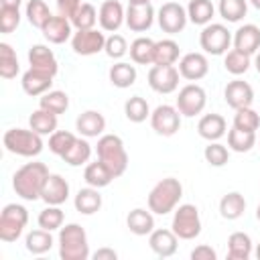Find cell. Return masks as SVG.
Returning <instances> with one entry per match:
<instances>
[{
	"instance_id": "11a10c76",
	"label": "cell",
	"mask_w": 260,
	"mask_h": 260,
	"mask_svg": "<svg viewBox=\"0 0 260 260\" xmlns=\"http://www.w3.org/2000/svg\"><path fill=\"white\" fill-rule=\"evenodd\" d=\"M93 258H95V260H116L118 254H116V250H112V248H100V250L93 254Z\"/></svg>"
},
{
	"instance_id": "f5cc1de1",
	"label": "cell",
	"mask_w": 260,
	"mask_h": 260,
	"mask_svg": "<svg viewBox=\"0 0 260 260\" xmlns=\"http://www.w3.org/2000/svg\"><path fill=\"white\" fill-rule=\"evenodd\" d=\"M81 4H83V0H57V10H59L61 16L71 18Z\"/></svg>"
},
{
	"instance_id": "4316f807",
	"label": "cell",
	"mask_w": 260,
	"mask_h": 260,
	"mask_svg": "<svg viewBox=\"0 0 260 260\" xmlns=\"http://www.w3.org/2000/svg\"><path fill=\"white\" fill-rule=\"evenodd\" d=\"M126 225L134 236H148L154 230V215L150 209H142L136 207L128 213L126 217Z\"/></svg>"
},
{
	"instance_id": "603a6c76",
	"label": "cell",
	"mask_w": 260,
	"mask_h": 260,
	"mask_svg": "<svg viewBox=\"0 0 260 260\" xmlns=\"http://www.w3.org/2000/svg\"><path fill=\"white\" fill-rule=\"evenodd\" d=\"M177 242H179V238L173 230H152L148 234V246L160 258L173 256L177 252Z\"/></svg>"
},
{
	"instance_id": "bcb514c9",
	"label": "cell",
	"mask_w": 260,
	"mask_h": 260,
	"mask_svg": "<svg viewBox=\"0 0 260 260\" xmlns=\"http://www.w3.org/2000/svg\"><path fill=\"white\" fill-rule=\"evenodd\" d=\"M51 16H53V14H51L49 6L45 4V0H28V2H26V18H28V22H30L32 26L43 28L45 22H47Z\"/></svg>"
},
{
	"instance_id": "ba28073f",
	"label": "cell",
	"mask_w": 260,
	"mask_h": 260,
	"mask_svg": "<svg viewBox=\"0 0 260 260\" xmlns=\"http://www.w3.org/2000/svg\"><path fill=\"white\" fill-rule=\"evenodd\" d=\"M232 32L221 22H209L199 32V45L207 55H223L232 45Z\"/></svg>"
},
{
	"instance_id": "ee69618b",
	"label": "cell",
	"mask_w": 260,
	"mask_h": 260,
	"mask_svg": "<svg viewBox=\"0 0 260 260\" xmlns=\"http://www.w3.org/2000/svg\"><path fill=\"white\" fill-rule=\"evenodd\" d=\"M63 219H65V213L59 205H47L39 217H37V223L39 228L43 230H49V232H55V230H61L63 228Z\"/></svg>"
},
{
	"instance_id": "f907efd6",
	"label": "cell",
	"mask_w": 260,
	"mask_h": 260,
	"mask_svg": "<svg viewBox=\"0 0 260 260\" xmlns=\"http://www.w3.org/2000/svg\"><path fill=\"white\" fill-rule=\"evenodd\" d=\"M20 24V10L10 6H0V32L10 35Z\"/></svg>"
},
{
	"instance_id": "d590c367",
	"label": "cell",
	"mask_w": 260,
	"mask_h": 260,
	"mask_svg": "<svg viewBox=\"0 0 260 260\" xmlns=\"http://www.w3.org/2000/svg\"><path fill=\"white\" fill-rule=\"evenodd\" d=\"M179 55H181L179 43H175L173 39L156 41V45H154V65H175L179 61Z\"/></svg>"
},
{
	"instance_id": "2e32d148",
	"label": "cell",
	"mask_w": 260,
	"mask_h": 260,
	"mask_svg": "<svg viewBox=\"0 0 260 260\" xmlns=\"http://www.w3.org/2000/svg\"><path fill=\"white\" fill-rule=\"evenodd\" d=\"M179 73L183 79L199 81L209 73V61L203 53H187L179 59Z\"/></svg>"
},
{
	"instance_id": "680465c9",
	"label": "cell",
	"mask_w": 260,
	"mask_h": 260,
	"mask_svg": "<svg viewBox=\"0 0 260 260\" xmlns=\"http://www.w3.org/2000/svg\"><path fill=\"white\" fill-rule=\"evenodd\" d=\"M128 4H150V0H128Z\"/></svg>"
},
{
	"instance_id": "f546056e",
	"label": "cell",
	"mask_w": 260,
	"mask_h": 260,
	"mask_svg": "<svg viewBox=\"0 0 260 260\" xmlns=\"http://www.w3.org/2000/svg\"><path fill=\"white\" fill-rule=\"evenodd\" d=\"M83 179L89 187H95V189H102V187H108L116 177L112 175V171L98 158L95 162H89L83 171Z\"/></svg>"
},
{
	"instance_id": "3957f363",
	"label": "cell",
	"mask_w": 260,
	"mask_h": 260,
	"mask_svg": "<svg viewBox=\"0 0 260 260\" xmlns=\"http://www.w3.org/2000/svg\"><path fill=\"white\" fill-rule=\"evenodd\" d=\"M98 158L112 171V175L118 179L128 169V152L120 136L116 134H102L98 138Z\"/></svg>"
},
{
	"instance_id": "5b68a950",
	"label": "cell",
	"mask_w": 260,
	"mask_h": 260,
	"mask_svg": "<svg viewBox=\"0 0 260 260\" xmlns=\"http://www.w3.org/2000/svg\"><path fill=\"white\" fill-rule=\"evenodd\" d=\"M59 256L61 260H87L89 258L87 234L79 223H67L59 230Z\"/></svg>"
},
{
	"instance_id": "ab89813d",
	"label": "cell",
	"mask_w": 260,
	"mask_h": 260,
	"mask_svg": "<svg viewBox=\"0 0 260 260\" xmlns=\"http://www.w3.org/2000/svg\"><path fill=\"white\" fill-rule=\"evenodd\" d=\"M89 156H91V144L87 142V138L83 136V138H77L75 142H73V146L61 156L69 167H81V165H85L87 160H89Z\"/></svg>"
},
{
	"instance_id": "7402d4cb",
	"label": "cell",
	"mask_w": 260,
	"mask_h": 260,
	"mask_svg": "<svg viewBox=\"0 0 260 260\" xmlns=\"http://www.w3.org/2000/svg\"><path fill=\"white\" fill-rule=\"evenodd\" d=\"M232 43H234V49H238V51H242L246 55H254L260 49V28L256 24H252V22L242 24L234 32Z\"/></svg>"
},
{
	"instance_id": "484cf974",
	"label": "cell",
	"mask_w": 260,
	"mask_h": 260,
	"mask_svg": "<svg viewBox=\"0 0 260 260\" xmlns=\"http://www.w3.org/2000/svg\"><path fill=\"white\" fill-rule=\"evenodd\" d=\"M73 205L75 209L81 213V215H93L102 209V195H100V189L95 187H83L77 191L75 199H73Z\"/></svg>"
},
{
	"instance_id": "74e56055",
	"label": "cell",
	"mask_w": 260,
	"mask_h": 260,
	"mask_svg": "<svg viewBox=\"0 0 260 260\" xmlns=\"http://www.w3.org/2000/svg\"><path fill=\"white\" fill-rule=\"evenodd\" d=\"M39 108H43V110H47L51 114H57V116L65 114L67 108H69V95L65 91H61V89H51V91L41 95Z\"/></svg>"
},
{
	"instance_id": "c3c4849f",
	"label": "cell",
	"mask_w": 260,
	"mask_h": 260,
	"mask_svg": "<svg viewBox=\"0 0 260 260\" xmlns=\"http://www.w3.org/2000/svg\"><path fill=\"white\" fill-rule=\"evenodd\" d=\"M234 126L240 130H250L256 132L260 128V116L258 112H254L252 108H240L234 114Z\"/></svg>"
},
{
	"instance_id": "cb8c5ba5",
	"label": "cell",
	"mask_w": 260,
	"mask_h": 260,
	"mask_svg": "<svg viewBox=\"0 0 260 260\" xmlns=\"http://www.w3.org/2000/svg\"><path fill=\"white\" fill-rule=\"evenodd\" d=\"M20 85H22V91L30 98H37V95H43L47 91H51V85H53V77L43 73V71H37V69H28L22 73V79H20Z\"/></svg>"
},
{
	"instance_id": "f35d334b",
	"label": "cell",
	"mask_w": 260,
	"mask_h": 260,
	"mask_svg": "<svg viewBox=\"0 0 260 260\" xmlns=\"http://www.w3.org/2000/svg\"><path fill=\"white\" fill-rule=\"evenodd\" d=\"M254 144H256V132L240 130L236 126L228 132V148L234 152H248L254 148Z\"/></svg>"
},
{
	"instance_id": "7dc6e473",
	"label": "cell",
	"mask_w": 260,
	"mask_h": 260,
	"mask_svg": "<svg viewBox=\"0 0 260 260\" xmlns=\"http://www.w3.org/2000/svg\"><path fill=\"white\" fill-rule=\"evenodd\" d=\"M77 140V136L69 130H55L51 136H49V150L57 156H63L71 146L73 142Z\"/></svg>"
},
{
	"instance_id": "8992f818",
	"label": "cell",
	"mask_w": 260,
	"mask_h": 260,
	"mask_svg": "<svg viewBox=\"0 0 260 260\" xmlns=\"http://www.w3.org/2000/svg\"><path fill=\"white\" fill-rule=\"evenodd\" d=\"M26 223H28V211L24 205H18V203L4 205L0 213V240L16 242L22 236Z\"/></svg>"
},
{
	"instance_id": "7a4b0ae2",
	"label": "cell",
	"mask_w": 260,
	"mask_h": 260,
	"mask_svg": "<svg viewBox=\"0 0 260 260\" xmlns=\"http://www.w3.org/2000/svg\"><path fill=\"white\" fill-rule=\"evenodd\" d=\"M183 197V185L175 177L160 179L148 193V209L156 215H167L177 209Z\"/></svg>"
},
{
	"instance_id": "52a82bcc",
	"label": "cell",
	"mask_w": 260,
	"mask_h": 260,
	"mask_svg": "<svg viewBox=\"0 0 260 260\" xmlns=\"http://www.w3.org/2000/svg\"><path fill=\"white\" fill-rule=\"evenodd\" d=\"M171 230L177 234L179 240H195L201 234V215L193 203L177 205L173 213Z\"/></svg>"
},
{
	"instance_id": "60d3db41",
	"label": "cell",
	"mask_w": 260,
	"mask_h": 260,
	"mask_svg": "<svg viewBox=\"0 0 260 260\" xmlns=\"http://www.w3.org/2000/svg\"><path fill=\"white\" fill-rule=\"evenodd\" d=\"M69 20H71L73 28H77V30L95 28V22H98V10H95V6H93V4L83 2V4L75 10V14H73Z\"/></svg>"
},
{
	"instance_id": "4fadbf2b",
	"label": "cell",
	"mask_w": 260,
	"mask_h": 260,
	"mask_svg": "<svg viewBox=\"0 0 260 260\" xmlns=\"http://www.w3.org/2000/svg\"><path fill=\"white\" fill-rule=\"evenodd\" d=\"M179 69L175 65H152L148 71V85L156 93H173L179 87Z\"/></svg>"
},
{
	"instance_id": "44dd1931",
	"label": "cell",
	"mask_w": 260,
	"mask_h": 260,
	"mask_svg": "<svg viewBox=\"0 0 260 260\" xmlns=\"http://www.w3.org/2000/svg\"><path fill=\"white\" fill-rule=\"evenodd\" d=\"M75 130L85 138H100L106 130V118L98 110H87L77 116Z\"/></svg>"
},
{
	"instance_id": "816d5d0a",
	"label": "cell",
	"mask_w": 260,
	"mask_h": 260,
	"mask_svg": "<svg viewBox=\"0 0 260 260\" xmlns=\"http://www.w3.org/2000/svg\"><path fill=\"white\" fill-rule=\"evenodd\" d=\"M104 53H106L110 59H122V57L128 53V43H126V39H124L122 35L112 32V35L106 39Z\"/></svg>"
},
{
	"instance_id": "681fc988",
	"label": "cell",
	"mask_w": 260,
	"mask_h": 260,
	"mask_svg": "<svg viewBox=\"0 0 260 260\" xmlns=\"http://www.w3.org/2000/svg\"><path fill=\"white\" fill-rule=\"evenodd\" d=\"M203 156H205V160H207L211 167H223V165L230 160V150H228L223 144H219L217 140H213V142H209V144L205 146Z\"/></svg>"
},
{
	"instance_id": "d6a6232c",
	"label": "cell",
	"mask_w": 260,
	"mask_h": 260,
	"mask_svg": "<svg viewBox=\"0 0 260 260\" xmlns=\"http://www.w3.org/2000/svg\"><path fill=\"white\" fill-rule=\"evenodd\" d=\"M215 14V6L211 0H189V6H187V16L193 24H199V26H205L211 22Z\"/></svg>"
},
{
	"instance_id": "db71d44e",
	"label": "cell",
	"mask_w": 260,
	"mask_h": 260,
	"mask_svg": "<svg viewBox=\"0 0 260 260\" xmlns=\"http://www.w3.org/2000/svg\"><path fill=\"white\" fill-rule=\"evenodd\" d=\"M191 258H193V260H215L217 254H215V250H213L211 246L201 244V246H197V248L191 252Z\"/></svg>"
},
{
	"instance_id": "e0dca14e",
	"label": "cell",
	"mask_w": 260,
	"mask_h": 260,
	"mask_svg": "<svg viewBox=\"0 0 260 260\" xmlns=\"http://www.w3.org/2000/svg\"><path fill=\"white\" fill-rule=\"evenodd\" d=\"M28 65H30V69L43 71V73H47L51 77H55L57 71H59L57 57L47 45H32L28 49Z\"/></svg>"
},
{
	"instance_id": "83f0119b",
	"label": "cell",
	"mask_w": 260,
	"mask_h": 260,
	"mask_svg": "<svg viewBox=\"0 0 260 260\" xmlns=\"http://www.w3.org/2000/svg\"><path fill=\"white\" fill-rule=\"evenodd\" d=\"M154 45H156V41H152L148 37L134 39L128 47L130 59L136 65H154Z\"/></svg>"
},
{
	"instance_id": "ffe728a7",
	"label": "cell",
	"mask_w": 260,
	"mask_h": 260,
	"mask_svg": "<svg viewBox=\"0 0 260 260\" xmlns=\"http://www.w3.org/2000/svg\"><path fill=\"white\" fill-rule=\"evenodd\" d=\"M41 199L47 205H61L69 199V183L61 175H49L45 181V187L41 191Z\"/></svg>"
},
{
	"instance_id": "30bf717a",
	"label": "cell",
	"mask_w": 260,
	"mask_h": 260,
	"mask_svg": "<svg viewBox=\"0 0 260 260\" xmlns=\"http://www.w3.org/2000/svg\"><path fill=\"white\" fill-rule=\"evenodd\" d=\"M150 126L160 136H173L181 128V112L177 110V106H156L150 112Z\"/></svg>"
},
{
	"instance_id": "b9f144b4",
	"label": "cell",
	"mask_w": 260,
	"mask_h": 260,
	"mask_svg": "<svg viewBox=\"0 0 260 260\" xmlns=\"http://www.w3.org/2000/svg\"><path fill=\"white\" fill-rule=\"evenodd\" d=\"M124 114H126V118H128L130 122L140 124V122H144L146 118H150L148 102H146L144 98H140V95H132V98H128L126 104H124Z\"/></svg>"
},
{
	"instance_id": "4dcf8cb0",
	"label": "cell",
	"mask_w": 260,
	"mask_h": 260,
	"mask_svg": "<svg viewBox=\"0 0 260 260\" xmlns=\"http://www.w3.org/2000/svg\"><path fill=\"white\" fill-rule=\"evenodd\" d=\"M108 75H110L112 85H116V87H120V89H126V87H130V85H134V83H136V77H138L136 67L130 65V63H126V61L114 63V65L110 67V73H108Z\"/></svg>"
},
{
	"instance_id": "9a60e30c",
	"label": "cell",
	"mask_w": 260,
	"mask_h": 260,
	"mask_svg": "<svg viewBox=\"0 0 260 260\" xmlns=\"http://www.w3.org/2000/svg\"><path fill=\"white\" fill-rule=\"evenodd\" d=\"M98 20H100L102 30L116 32L126 22V10L118 0H106V2H102L100 10H98Z\"/></svg>"
},
{
	"instance_id": "6da1fadb",
	"label": "cell",
	"mask_w": 260,
	"mask_h": 260,
	"mask_svg": "<svg viewBox=\"0 0 260 260\" xmlns=\"http://www.w3.org/2000/svg\"><path fill=\"white\" fill-rule=\"evenodd\" d=\"M49 167L45 162L32 160L22 165L14 177H12V187L16 191V195L24 201H37L41 199V191L45 187V181L49 177Z\"/></svg>"
},
{
	"instance_id": "9f6ffc18",
	"label": "cell",
	"mask_w": 260,
	"mask_h": 260,
	"mask_svg": "<svg viewBox=\"0 0 260 260\" xmlns=\"http://www.w3.org/2000/svg\"><path fill=\"white\" fill-rule=\"evenodd\" d=\"M22 0H0V6H10V8H20Z\"/></svg>"
},
{
	"instance_id": "8d00e7d4",
	"label": "cell",
	"mask_w": 260,
	"mask_h": 260,
	"mask_svg": "<svg viewBox=\"0 0 260 260\" xmlns=\"http://www.w3.org/2000/svg\"><path fill=\"white\" fill-rule=\"evenodd\" d=\"M20 71L16 51L8 43H0V77L2 79H14Z\"/></svg>"
},
{
	"instance_id": "8fae6325",
	"label": "cell",
	"mask_w": 260,
	"mask_h": 260,
	"mask_svg": "<svg viewBox=\"0 0 260 260\" xmlns=\"http://www.w3.org/2000/svg\"><path fill=\"white\" fill-rule=\"evenodd\" d=\"M156 20L162 32L177 35L187 26V20H189L187 8H183L179 2H165L156 12Z\"/></svg>"
},
{
	"instance_id": "277c9868",
	"label": "cell",
	"mask_w": 260,
	"mask_h": 260,
	"mask_svg": "<svg viewBox=\"0 0 260 260\" xmlns=\"http://www.w3.org/2000/svg\"><path fill=\"white\" fill-rule=\"evenodd\" d=\"M4 148L10 152V154H16V156H26V158H32V156H39L43 152V136L37 134L32 128H10L4 132Z\"/></svg>"
},
{
	"instance_id": "6f0895ef",
	"label": "cell",
	"mask_w": 260,
	"mask_h": 260,
	"mask_svg": "<svg viewBox=\"0 0 260 260\" xmlns=\"http://www.w3.org/2000/svg\"><path fill=\"white\" fill-rule=\"evenodd\" d=\"M254 67H256V71L260 73V53H256V59H254Z\"/></svg>"
},
{
	"instance_id": "94428289",
	"label": "cell",
	"mask_w": 260,
	"mask_h": 260,
	"mask_svg": "<svg viewBox=\"0 0 260 260\" xmlns=\"http://www.w3.org/2000/svg\"><path fill=\"white\" fill-rule=\"evenodd\" d=\"M254 254H256V258H258V260H260V244H258V246H256V252H254Z\"/></svg>"
},
{
	"instance_id": "836d02e7",
	"label": "cell",
	"mask_w": 260,
	"mask_h": 260,
	"mask_svg": "<svg viewBox=\"0 0 260 260\" xmlns=\"http://www.w3.org/2000/svg\"><path fill=\"white\" fill-rule=\"evenodd\" d=\"M28 126H30L37 134H41V136H51V134L57 130V114H51V112L39 108V110H35V112L30 114Z\"/></svg>"
},
{
	"instance_id": "ac0fdd59",
	"label": "cell",
	"mask_w": 260,
	"mask_h": 260,
	"mask_svg": "<svg viewBox=\"0 0 260 260\" xmlns=\"http://www.w3.org/2000/svg\"><path fill=\"white\" fill-rule=\"evenodd\" d=\"M154 22L152 4H128L126 8V26L132 32H144Z\"/></svg>"
},
{
	"instance_id": "91938a15",
	"label": "cell",
	"mask_w": 260,
	"mask_h": 260,
	"mask_svg": "<svg viewBox=\"0 0 260 260\" xmlns=\"http://www.w3.org/2000/svg\"><path fill=\"white\" fill-rule=\"evenodd\" d=\"M250 4H252L256 10H260V0H250Z\"/></svg>"
},
{
	"instance_id": "f1b7e54d",
	"label": "cell",
	"mask_w": 260,
	"mask_h": 260,
	"mask_svg": "<svg viewBox=\"0 0 260 260\" xmlns=\"http://www.w3.org/2000/svg\"><path fill=\"white\" fill-rule=\"evenodd\" d=\"M246 211V199L238 191H230L219 199V215L223 219H240Z\"/></svg>"
},
{
	"instance_id": "7c38bea8",
	"label": "cell",
	"mask_w": 260,
	"mask_h": 260,
	"mask_svg": "<svg viewBox=\"0 0 260 260\" xmlns=\"http://www.w3.org/2000/svg\"><path fill=\"white\" fill-rule=\"evenodd\" d=\"M106 35L98 28H87V30H77L73 32L71 37V49L75 55H81V57H89V55H95L100 51H104L106 47Z\"/></svg>"
},
{
	"instance_id": "1f68e13d",
	"label": "cell",
	"mask_w": 260,
	"mask_h": 260,
	"mask_svg": "<svg viewBox=\"0 0 260 260\" xmlns=\"http://www.w3.org/2000/svg\"><path fill=\"white\" fill-rule=\"evenodd\" d=\"M252 256V240L244 232H234L228 238V258L230 260H248Z\"/></svg>"
},
{
	"instance_id": "d4e9b609",
	"label": "cell",
	"mask_w": 260,
	"mask_h": 260,
	"mask_svg": "<svg viewBox=\"0 0 260 260\" xmlns=\"http://www.w3.org/2000/svg\"><path fill=\"white\" fill-rule=\"evenodd\" d=\"M225 130H228L225 118H223L221 114H215V112L201 116V120H199V124H197L199 136L205 138V140H209V142L219 140L221 136H225Z\"/></svg>"
},
{
	"instance_id": "d6986e66",
	"label": "cell",
	"mask_w": 260,
	"mask_h": 260,
	"mask_svg": "<svg viewBox=\"0 0 260 260\" xmlns=\"http://www.w3.org/2000/svg\"><path fill=\"white\" fill-rule=\"evenodd\" d=\"M41 32H43V37L49 41V43H53V45H61V43H65V41H69L73 35V24H71V20L67 18V16H61V14H53L47 22H45V26L41 28Z\"/></svg>"
},
{
	"instance_id": "e575fe53",
	"label": "cell",
	"mask_w": 260,
	"mask_h": 260,
	"mask_svg": "<svg viewBox=\"0 0 260 260\" xmlns=\"http://www.w3.org/2000/svg\"><path fill=\"white\" fill-rule=\"evenodd\" d=\"M24 248L35 254V256H41L45 252H49L53 248V236L49 230H32L26 234V240H24Z\"/></svg>"
},
{
	"instance_id": "5bb4252c",
	"label": "cell",
	"mask_w": 260,
	"mask_h": 260,
	"mask_svg": "<svg viewBox=\"0 0 260 260\" xmlns=\"http://www.w3.org/2000/svg\"><path fill=\"white\" fill-rule=\"evenodd\" d=\"M223 100L230 108L240 110V108H250L254 102V89L248 81L244 79H234L225 85L223 89Z\"/></svg>"
},
{
	"instance_id": "f6af8a7d",
	"label": "cell",
	"mask_w": 260,
	"mask_h": 260,
	"mask_svg": "<svg viewBox=\"0 0 260 260\" xmlns=\"http://www.w3.org/2000/svg\"><path fill=\"white\" fill-rule=\"evenodd\" d=\"M223 67L228 73L232 75H242L250 69V55L238 51V49H232L225 53V59H223Z\"/></svg>"
},
{
	"instance_id": "7bdbcfd3",
	"label": "cell",
	"mask_w": 260,
	"mask_h": 260,
	"mask_svg": "<svg viewBox=\"0 0 260 260\" xmlns=\"http://www.w3.org/2000/svg\"><path fill=\"white\" fill-rule=\"evenodd\" d=\"M219 16L228 22H240L248 12V0H219Z\"/></svg>"
},
{
	"instance_id": "6125c7cd",
	"label": "cell",
	"mask_w": 260,
	"mask_h": 260,
	"mask_svg": "<svg viewBox=\"0 0 260 260\" xmlns=\"http://www.w3.org/2000/svg\"><path fill=\"white\" fill-rule=\"evenodd\" d=\"M256 219L260 221V203H258V207H256Z\"/></svg>"
},
{
	"instance_id": "9c48e42d",
	"label": "cell",
	"mask_w": 260,
	"mask_h": 260,
	"mask_svg": "<svg viewBox=\"0 0 260 260\" xmlns=\"http://www.w3.org/2000/svg\"><path fill=\"white\" fill-rule=\"evenodd\" d=\"M207 104V93L201 85L197 83H187L179 89L177 95V110L181 112V116L185 118H193L197 114H201L205 110Z\"/></svg>"
}]
</instances>
